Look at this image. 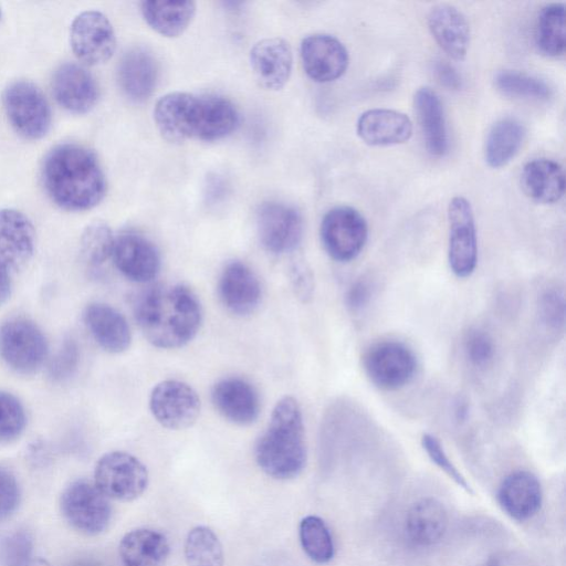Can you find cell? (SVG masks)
Returning <instances> with one entry per match:
<instances>
[{"instance_id":"obj_46","label":"cell","mask_w":566,"mask_h":566,"mask_svg":"<svg viewBox=\"0 0 566 566\" xmlns=\"http://www.w3.org/2000/svg\"><path fill=\"white\" fill-rule=\"evenodd\" d=\"M290 280L295 295L306 302L312 297L314 290L313 274L302 262L294 263L290 270Z\"/></svg>"},{"instance_id":"obj_27","label":"cell","mask_w":566,"mask_h":566,"mask_svg":"<svg viewBox=\"0 0 566 566\" xmlns=\"http://www.w3.org/2000/svg\"><path fill=\"white\" fill-rule=\"evenodd\" d=\"M521 185L532 200L544 205L555 203L564 195V170L552 159H534L523 167Z\"/></svg>"},{"instance_id":"obj_34","label":"cell","mask_w":566,"mask_h":566,"mask_svg":"<svg viewBox=\"0 0 566 566\" xmlns=\"http://www.w3.org/2000/svg\"><path fill=\"white\" fill-rule=\"evenodd\" d=\"M184 554L187 566H223L222 544L208 526H196L188 532Z\"/></svg>"},{"instance_id":"obj_29","label":"cell","mask_w":566,"mask_h":566,"mask_svg":"<svg viewBox=\"0 0 566 566\" xmlns=\"http://www.w3.org/2000/svg\"><path fill=\"white\" fill-rule=\"evenodd\" d=\"M118 551L125 566H164L170 547L161 532L136 528L123 536Z\"/></svg>"},{"instance_id":"obj_12","label":"cell","mask_w":566,"mask_h":566,"mask_svg":"<svg viewBox=\"0 0 566 566\" xmlns=\"http://www.w3.org/2000/svg\"><path fill=\"white\" fill-rule=\"evenodd\" d=\"M448 263L460 279L469 277L478 263V239L470 202L461 196L452 198L448 207Z\"/></svg>"},{"instance_id":"obj_4","label":"cell","mask_w":566,"mask_h":566,"mask_svg":"<svg viewBox=\"0 0 566 566\" xmlns=\"http://www.w3.org/2000/svg\"><path fill=\"white\" fill-rule=\"evenodd\" d=\"M260 469L276 480L294 479L306 465L307 448L301 406L284 396L274 406L266 429L255 443Z\"/></svg>"},{"instance_id":"obj_3","label":"cell","mask_w":566,"mask_h":566,"mask_svg":"<svg viewBox=\"0 0 566 566\" xmlns=\"http://www.w3.org/2000/svg\"><path fill=\"white\" fill-rule=\"evenodd\" d=\"M42 179L50 198L70 211L95 207L106 190L97 158L91 150L75 144H62L48 153Z\"/></svg>"},{"instance_id":"obj_38","label":"cell","mask_w":566,"mask_h":566,"mask_svg":"<svg viewBox=\"0 0 566 566\" xmlns=\"http://www.w3.org/2000/svg\"><path fill=\"white\" fill-rule=\"evenodd\" d=\"M33 538L24 530L12 531L0 538V566H29L33 559Z\"/></svg>"},{"instance_id":"obj_28","label":"cell","mask_w":566,"mask_h":566,"mask_svg":"<svg viewBox=\"0 0 566 566\" xmlns=\"http://www.w3.org/2000/svg\"><path fill=\"white\" fill-rule=\"evenodd\" d=\"M448 526L447 511L441 502L433 497L421 499L407 513L405 531L416 545L431 546L444 535Z\"/></svg>"},{"instance_id":"obj_1","label":"cell","mask_w":566,"mask_h":566,"mask_svg":"<svg viewBox=\"0 0 566 566\" xmlns=\"http://www.w3.org/2000/svg\"><path fill=\"white\" fill-rule=\"evenodd\" d=\"M134 316L142 334L153 346L174 349L196 337L202 323V307L189 287L163 284L137 297Z\"/></svg>"},{"instance_id":"obj_17","label":"cell","mask_w":566,"mask_h":566,"mask_svg":"<svg viewBox=\"0 0 566 566\" xmlns=\"http://www.w3.org/2000/svg\"><path fill=\"white\" fill-rule=\"evenodd\" d=\"M211 400L216 410L237 426L253 423L261 411L258 390L241 377H227L217 381L211 389Z\"/></svg>"},{"instance_id":"obj_7","label":"cell","mask_w":566,"mask_h":566,"mask_svg":"<svg viewBox=\"0 0 566 566\" xmlns=\"http://www.w3.org/2000/svg\"><path fill=\"white\" fill-rule=\"evenodd\" d=\"M60 507L65 521L86 535L103 533L112 518L109 499L87 480L69 484L62 492Z\"/></svg>"},{"instance_id":"obj_13","label":"cell","mask_w":566,"mask_h":566,"mask_svg":"<svg viewBox=\"0 0 566 566\" xmlns=\"http://www.w3.org/2000/svg\"><path fill=\"white\" fill-rule=\"evenodd\" d=\"M70 43L78 60L97 65L106 62L116 48V36L108 18L95 10L76 15L70 28Z\"/></svg>"},{"instance_id":"obj_20","label":"cell","mask_w":566,"mask_h":566,"mask_svg":"<svg viewBox=\"0 0 566 566\" xmlns=\"http://www.w3.org/2000/svg\"><path fill=\"white\" fill-rule=\"evenodd\" d=\"M250 63L254 77L262 87L279 91L287 83L292 72L291 45L281 38L260 40L250 51Z\"/></svg>"},{"instance_id":"obj_16","label":"cell","mask_w":566,"mask_h":566,"mask_svg":"<svg viewBox=\"0 0 566 566\" xmlns=\"http://www.w3.org/2000/svg\"><path fill=\"white\" fill-rule=\"evenodd\" d=\"M300 51L305 73L318 83L340 77L349 61L343 43L329 34L316 33L305 36Z\"/></svg>"},{"instance_id":"obj_36","label":"cell","mask_w":566,"mask_h":566,"mask_svg":"<svg viewBox=\"0 0 566 566\" xmlns=\"http://www.w3.org/2000/svg\"><path fill=\"white\" fill-rule=\"evenodd\" d=\"M494 84L502 94L516 98L547 101L553 94L545 81L513 70L497 72Z\"/></svg>"},{"instance_id":"obj_24","label":"cell","mask_w":566,"mask_h":566,"mask_svg":"<svg viewBox=\"0 0 566 566\" xmlns=\"http://www.w3.org/2000/svg\"><path fill=\"white\" fill-rule=\"evenodd\" d=\"M83 318L93 338L106 352L119 354L129 347V325L116 308L104 303H91L85 307Z\"/></svg>"},{"instance_id":"obj_44","label":"cell","mask_w":566,"mask_h":566,"mask_svg":"<svg viewBox=\"0 0 566 566\" xmlns=\"http://www.w3.org/2000/svg\"><path fill=\"white\" fill-rule=\"evenodd\" d=\"M20 486L15 475L0 465V521L10 517L20 503Z\"/></svg>"},{"instance_id":"obj_15","label":"cell","mask_w":566,"mask_h":566,"mask_svg":"<svg viewBox=\"0 0 566 566\" xmlns=\"http://www.w3.org/2000/svg\"><path fill=\"white\" fill-rule=\"evenodd\" d=\"M112 258L117 270L136 283L155 279L161 265L156 245L136 232H123L115 237Z\"/></svg>"},{"instance_id":"obj_32","label":"cell","mask_w":566,"mask_h":566,"mask_svg":"<svg viewBox=\"0 0 566 566\" xmlns=\"http://www.w3.org/2000/svg\"><path fill=\"white\" fill-rule=\"evenodd\" d=\"M524 136V126L517 119L505 117L497 120L486 136V164L492 168H501L509 164L520 150Z\"/></svg>"},{"instance_id":"obj_35","label":"cell","mask_w":566,"mask_h":566,"mask_svg":"<svg viewBox=\"0 0 566 566\" xmlns=\"http://www.w3.org/2000/svg\"><path fill=\"white\" fill-rule=\"evenodd\" d=\"M298 536L305 554L317 564H326L334 557L333 536L326 523L316 515H307L300 522Z\"/></svg>"},{"instance_id":"obj_18","label":"cell","mask_w":566,"mask_h":566,"mask_svg":"<svg viewBox=\"0 0 566 566\" xmlns=\"http://www.w3.org/2000/svg\"><path fill=\"white\" fill-rule=\"evenodd\" d=\"M218 294L230 313L247 316L259 307L262 289L256 274L245 263L232 261L221 272Z\"/></svg>"},{"instance_id":"obj_40","label":"cell","mask_w":566,"mask_h":566,"mask_svg":"<svg viewBox=\"0 0 566 566\" xmlns=\"http://www.w3.org/2000/svg\"><path fill=\"white\" fill-rule=\"evenodd\" d=\"M463 352L475 368H485L494 359L495 344L491 335L480 328L470 329L463 339Z\"/></svg>"},{"instance_id":"obj_14","label":"cell","mask_w":566,"mask_h":566,"mask_svg":"<svg viewBox=\"0 0 566 566\" xmlns=\"http://www.w3.org/2000/svg\"><path fill=\"white\" fill-rule=\"evenodd\" d=\"M258 235L262 247L272 254L294 251L303 235L300 212L285 203L265 202L256 213Z\"/></svg>"},{"instance_id":"obj_52","label":"cell","mask_w":566,"mask_h":566,"mask_svg":"<svg viewBox=\"0 0 566 566\" xmlns=\"http://www.w3.org/2000/svg\"><path fill=\"white\" fill-rule=\"evenodd\" d=\"M1 18H2V12H1V8H0V20H1Z\"/></svg>"},{"instance_id":"obj_5","label":"cell","mask_w":566,"mask_h":566,"mask_svg":"<svg viewBox=\"0 0 566 566\" xmlns=\"http://www.w3.org/2000/svg\"><path fill=\"white\" fill-rule=\"evenodd\" d=\"M417 367V357L412 349L398 340L377 342L363 356V368L367 378L381 390L403 388L413 379Z\"/></svg>"},{"instance_id":"obj_2","label":"cell","mask_w":566,"mask_h":566,"mask_svg":"<svg viewBox=\"0 0 566 566\" xmlns=\"http://www.w3.org/2000/svg\"><path fill=\"white\" fill-rule=\"evenodd\" d=\"M154 119L166 140L181 143L221 139L235 130L240 117L226 97L172 92L157 101Z\"/></svg>"},{"instance_id":"obj_30","label":"cell","mask_w":566,"mask_h":566,"mask_svg":"<svg viewBox=\"0 0 566 566\" xmlns=\"http://www.w3.org/2000/svg\"><path fill=\"white\" fill-rule=\"evenodd\" d=\"M413 104L428 151L443 156L448 150V134L439 96L430 87H420L415 93Z\"/></svg>"},{"instance_id":"obj_19","label":"cell","mask_w":566,"mask_h":566,"mask_svg":"<svg viewBox=\"0 0 566 566\" xmlns=\"http://www.w3.org/2000/svg\"><path fill=\"white\" fill-rule=\"evenodd\" d=\"M52 91L57 103L74 114L90 112L99 95L94 76L76 63H63L55 70Z\"/></svg>"},{"instance_id":"obj_6","label":"cell","mask_w":566,"mask_h":566,"mask_svg":"<svg viewBox=\"0 0 566 566\" xmlns=\"http://www.w3.org/2000/svg\"><path fill=\"white\" fill-rule=\"evenodd\" d=\"M148 470L135 455L112 451L99 458L94 484L109 500L128 502L139 497L148 485Z\"/></svg>"},{"instance_id":"obj_45","label":"cell","mask_w":566,"mask_h":566,"mask_svg":"<svg viewBox=\"0 0 566 566\" xmlns=\"http://www.w3.org/2000/svg\"><path fill=\"white\" fill-rule=\"evenodd\" d=\"M373 285L368 279H357L348 287L345 295L347 308L353 313L364 310L371 300Z\"/></svg>"},{"instance_id":"obj_33","label":"cell","mask_w":566,"mask_h":566,"mask_svg":"<svg viewBox=\"0 0 566 566\" xmlns=\"http://www.w3.org/2000/svg\"><path fill=\"white\" fill-rule=\"evenodd\" d=\"M535 41L538 50L552 57L565 51V6L551 3L545 6L537 19Z\"/></svg>"},{"instance_id":"obj_43","label":"cell","mask_w":566,"mask_h":566,"mask_svg":"<svg viewBox=\"0 0 566 566\" xmlns=\"http://www.w3.org/2000/svg\"><path fill=\"white\" fill-rule=\"evenodd\" d=\"M78 356L76 342L72 338L64 340L49 366V374L52 379L61 381L70 378L77 368Z\"/></svg>"},{"instance_id":"obj_47","label":"cell","mask_w":566,"mask_h":566,"mask_svg":"<svg viewBox=\"0 0 566 566\" xmlns=\"http://www.w3.org/2000/svg\"><path fill=\"white\" fill-rule=\"evenodd\" d=\"M433 73L438 82L449 90L461 87V77L457 70L449 63L438 60L433 63Z\"/></svg>"},{"instance_id":"obj_22","label":"cell","mask_w":566,"mask_h":566,"mask_svg":"<svg viewBox=\"0 0 566 566\" xmlns=\"http://www.w3.org/2000/svg\"><path fill=\"white\" fill-rule=\"evenodd\" d=\"M542 500L538 479L525 470L510 473L497 490V501L503 511L520 522L534 516L541 509Z\"/></svg>"},{"instance_id":"obj_26","label":"cell","mask_w":566,"mask_h":566,"mask_svg":"<svg viewBox=\"0 0 566 566\" xmlns=\"http://www.w3.org/2000/svg\"><path fill=\"white\" fill-rule=\"evenodd\" d=\"M429 30L438 45L452 59L463 60L470 45V27L453 6L437 4L428 14Z\"/></svg>"},{"instance_id":"obj_37","label":"cell","mask_w":566,"mask_h":566,"mask_svg":"<svg viewBox=\"0 0 566 566\" xmlns=\"http://www.w3.org/2000/svg\"><path fill=\"white\" fill-rule=\"evenodd\" d=\"M115 237L103 221L88 224L81 237V252L85 261L98 266L112 256Z\"/></svg>"},{"instance_id":"obj_31","label":"cell","mask_w":566,"mask_h":566,"mask_svg":"<svg viewBox=\"0 0 566 566\" xmlns=\"http://www.w3.org/2000/svg\"><path fill=\"white\" fill-rule=\"evenodd\" d=\"M140 11L147 24L164 36H178L196 14L192 1H143Z\"/></svg>"},{"instance_id":"obj_23","label":"cell","mask_w":566,"mask_h":566,"mask_svg":"<svg viewBox=\"0 0 566 566\" xmlns=\"http://www.w3.org/2000/svg\"><path fill=\"white\" fill-rule=\"evenodd\" d=\"M356 130L367 145L391 146L402 144L411 137L412 122L401 112L374 108L359 116Z\"/></svg>"},{"instance_id":"obj_21","label":"cell","mask_w":566,"mask_h":566,"mask_svg":"<svg viewBox=\"0 0 566 566\" xmlns=\"http://www.w3.org/2000/svg\"><path fill=\"white\" fill-rule=\"evenodd\" d=\"M35 232L29 218L22 212L0 209V263L8 270H19L31 259Z\"/></svg>"},{"instance_id":"obj_48","label":"cell","mask_w":566,"mask_h":566,"mask_svg":"<svg viewBox=\"0 0 566 566\" xmlns=\"http://www.w3.org/2000/svg\"><path fill=\"white\" fill-rule=\"evenodd\" d=\"M11 292V282L8 269L0 263V305L3 304Z\"/></svg>"},{"instance_id":"obj_42","label":"cell","mask_w":566,"mask_h":566,"mask_svg":"<svg viewBox=\"0 0 566 566\" xmlns=\"http://www.w3.org/2000/svg\"><path fill=\"white\" fill-rule=\"evenodd\" d=\"M421 446L429 459L443 471L455 484L462 488L465 492L472 494L473 490L467 479L450 460L446 453L443 446L437 437L431 433H423L421 437Z\"/></svg>"},{"instance_id":"obj_51","label":"cell","mask_w":566,"mask_h":566,"mask_svg":"<svg viewBox=\"0 0 566 566\" xmlns=\"http://www.w3.org/2000/svg\"><path fill=\"white\" fill-rule=\"evenodd\" d=\"M29 566H51L49 562L43 558H33Z\"/></svg>"},{"instance_id":"obj_9","label":"cell","mask_w":566,"mask_h":566,"mask_svg":"<svg viewBox=\"0 0 566 566\" xmlns=\"http://www.w3.org/2000/svg\"><path fill=\"white\" fill-rule=\"evenodd\" d=\"M46 354V339L33 322L14 317L0 325V355L17 373H34Z\"/></svg>"},{"instance_id":"obj_49","label":"cell","mask_w":566,"mask_h":566,"mask_svg":"<svg viewBox=\"0 0 566 566\" xmlns=\"http://www.w3.org/2000/svg\"><path fill=\"white\" fill-rule=\"evenodd\" d=\"M454 413L458 420L463 421L468 416V407L464 401L459 399L455 403Z\"/></svg>"},{"instance_id":"obj_41","label":"cell","mask_w":566,"mask_h":566,"mask_svg":"<svg viewBox=\"0 0 566 566\" xmlns=\"http://www.w3.org/2000/svg\"><path fill=\"white\" fill-rule=\"evenodd\" d=\"M565 294L559 287L546 289L538 298V315L542 324L552 331H559L565 325Z\"/></svg>"},{"instance_id":"obj_8","label":"cell","mask_w":566,"mask_h":566,"mask_svg":"<svg viewBox=\"0 0 566 566\" xmlns=\"http://www.w3.org/2000/svg\"><path fill=\"white\" fill-rule=\"evenodd\" d=\"M3 107L11 126L28 139H40L51 127V108L41 90L29 81H15L3 92Z\"/></svg>"},{"instance_id":"obj_39","label":"cell","mask_w":566,"mask_h":566,"mask_svg":"<svg viewBox=\"0 0 566 566\" xmlns=\"http://www.w3.org/2000/svg\"><path fill=\"white\" fill-rule=\"evenodd\" d=\"M25 422L21 402L13 395L0 391V442H10L20 437Z\"/></svg>"},{"instance_id":"obj_11","label":"cell","mask_w":566,"mask_h":566,"mask_svg":"<svg viewBox=\"0 0 566 566\" xmlns=\"http://www.w3.org/2000/svg\"><path fill=\"white\" fill-rule=\"evenodd\" d=\"M149 410L164 428L184 430L197 421L201 401L189 384L166 379L153 388L149 395Z\"/></svg>"},{"instance_id":"obj_10","label":"cell","mask_w":566,"mask_h":566,"mask_svg":"<svg viewBox=\"0 0 566 566\" xmlns=\"http://www.w3.org/2000/svg\"><path fill=\"white\" fill-rule=\"evenodd\" d=\"M368 238L365 218L354 208L339 206L328 210L321 223V240L326 253L337 262L357 258Z\"/></svg>"},{"instance_id":"obj_25","label":"cell","mask_w":566,"mask_h":566,"mask_svg":"<svg viewBox=\"0 0 566 566\" xmlns=\"http://www.w3.org/2000/svg\"><path fill=\"white\" fill-rule=\"evenodd\" d=\"M118 84L134 102L147 99L158 80V65L154 55L144 48H133L120 59L117 69Z\"/></svg>"},{"instance_id":"obj_50","label":"cell","mask_w":566,"mask_h":566,"mask_svg":"<svg viewBox=\"0 0 566 566\" xmlns=\"http://www.w3.org/2000/svg\"><path fill=\"white\" fill-rule=\"evenodd\" d=\"M69 566H103L99 562L93 558H78L73 560Z\"/></svg>"}]
</instances>
